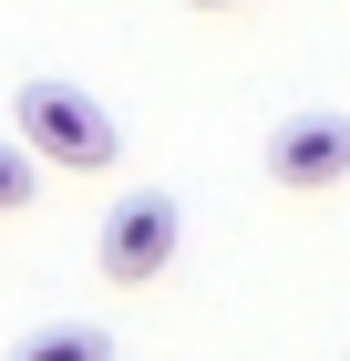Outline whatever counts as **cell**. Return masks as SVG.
<instances>
[{"instance_id": "cell-1", "label": "cell", "mask_w": 350, "mask_h": 361, "mask_svg": "<svg viewBox=\"0 0 350 361\" xmlns=\"http://www.w3.org/2000/svg\"><path fill=\"white\" fill-rule=\"evenodd\" d=\"M11 124H21V155H42V166H62V176H104L113 155H124L113 104H104V93H82V83H62V73L21 83Z\"/></svg>"}, {"instance_id": "cell-5", "label": "cell", "mask_w": 350, "mask_h": 361, "mask_svg": "<svg viewBox=\"0 0 350 361\" xmlns=\"http://www.w3.org/2000/svg\"><path fill=\"white\" fill-rule=\"evenodd\" d=\"M11 207H31V155L21 145H0V217H11Z\"/></svg>"}, {"instance_id": "cell-3", "label": "cell", "mask_w": 350, "mask_h": 361, "mask_svg": "<svg viewBox=\"0 0 350 361\" xmlns=\"http://www.w3.org/2000/svg\"><path fill=\"white\" fill-rule=\"evenodd\" d=\"M268 176L289 196H330L350 186V114H289L268 135Z\"/></svg>"}, {"instance_id": "cell-4", "label": "cell", "mask_w": 350, "mask_h": 361, "mask_svg": "<svg viewBox=\"0 0 350 361\" xmlns=\"http://www.w3.org/2000/svg\"><path fill=\"white\" fill-rule=\"evenodd\" d=\"M11 361H113V331L104 320H42Z\"/></svg>"}, {"instance_id": "cell-2", "label": "cell", "mask_w": 350, "mask_h": 361, "mask_svg": "<svg viewBox=\"0 0 350 361\" xmlns=\"http://www.w3.org/2000/svg\"><path fill=\"white\" fill-rule=\"evenodd\" d=\"M175 238H186V217H175V196H124L104 217V238H93V258H104L113 289H144V279L175 269Z\"/></svg>"}, {"instance_id": "cell-6", "label": "cell", "mask_w": 350, "mask_h": 361, "mask_svg": "<svg viewBox=\"0 0 350 361\" xmlns=\"http://www.w3.org/2000/svg\"><path fill=\"white\" fill-rule=\"evenodd\" d=\"M186 11H237V0H186Z\"/></svg>"}]
</instances>
